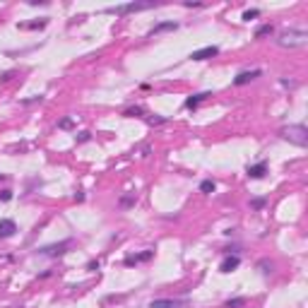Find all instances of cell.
<instances>
[{"label":"cell","mask_w":308,"mask_h":308,"mask_svg":"<svg viewBox=\"0 0 308 308\" xmlns=\"http://www.w3.org/2000/svg\"><path fill=\"white\" fill-rule=\"evenodd\" d=\"M65 248H67V241L60 243V246H48V248H44L41 253L44 255H60V253H65Z\"/></svg>","instance_id":"cell-10"},{"label":"cell","mask_w":308,"mask_h":308,"mask_svg":"<svg viewBox=\"0 0 308 308\" xmlns=\"http://www.w3.org/2000/svg\"><path fill=\"white\" fill-rule=\"evenodd\" d=\"M260 75V70H251V72H241V75L236 77V80H234V85H239V87H241V85H248V82H251V80H255V77Z\"/></svg>","instance_id":"cell-8"},{"label":"cell","mask_w":308,"mask_h":308,"mask_svg":"<svg viewBox=\"0 0 308 308\" xmlns=\"http://www.w3.org/2000/svg\"><path fill=\"white\" fill-rule=\"evenodd\" d=\"M205 97H207V94H195V97H190V99L186 101V106H188V109H193V106H198V104L205 99Z\"/></svg>","instance_id":"cell-13"},{"label":"cell","mask_w":308,"mask_h":308,"mask_svg":"<svg viewBox=\"0 0 308 308\" xmlns=\"http://www.w3.org/2000/svg\"><path fill=\"white\" fill-rule=\"evenodd\" d=\"M265 171H267V164H265V162L248 166V176H251V178H263V176H265Z\"/></svg>","instance_id":"cell-9"},{"label":"cell","mask_w":308,"mask_h":308,"mask_svg":"<svg viewBox=\"0 0 308 308\" xmlns=\"http://www.w3.org/2000/svg\"><path fill=\"white\" fill-rule=\"evenodd\" d=\"M178 24L176 22H164V24H159V27H154L152 34H159V32H166V29H176Z\"/></svg>","instance_id":"cell-12"},{"label":"cell","mask_w":308,"mask_h":308,"mask_svg":"<svg viewBox=\"0 0 308 308\" xmlns=\"http://www.w3.org/2000/svg\"><path fill=\"white\" fill-rule=\"evenodd\" d=\"M183 301H174V298H154L149 308H181Z\"/></svg>","instance_id":"cell-5"},{"label":"cell","mask_w":308,"mask_h":308,"mask_svg":"<svg viewBox=\"0 0 308 308\" xmlns=\"http://www.w3.org/2000/svg\"><path fill=\"white\" fill-rule=\"evenodd\" d=\"M200 190H202V193H212V190H214V181H202V183H200Z\"/></svg>","instance_id":"cell-15"},{"label":"cell","mask_w":308,"mask_h":308,"mask_svg":"<svg viewBox=\"0 0 308 308\" xmlns=\"http://www.w3.org/2000/svg\"><path fill=\"white\" fill-rule=\"evenodd\" d=\"M282 137H284V140H289V142L298 144V147H306V144H308L306 125H289V128H284V130H282Z\"/></svg>","instance_id":"cell-2"},{"label":"cell","mask_w":308,"mask_h":308,"mask_svg":"<svg viewBox=\"0 0 308 308\" xmlns=\"http://www.w3.org/2000/svg\"><path fill=\"white\" fill-rule=\"evenodd\" d=\"M154 8L152 3H128V5H116V8H106V12L111 15H128V12H142Z\"/></svg>","instance_id":"cell-3"},{"label":"cell","mask_w":308,"mask_h":308,"mask_svg":"<svg viewBox=\"0 0 308 308\" xmlns=\"http://www.w3.org/2000/svg\"><path fill=\"white\" fill-rule=\"evenodd\" d=\"M277 44L282 48H301V46L308 44V32H303V29H289V32H284L277 39Z\"/></svg>","instance_id":"cell-1"},{"label":"cell","mask_w":308,"mask_h":308,"mask_svg":"<svg viewBox=\"0 0 308 308\" xmlns=\"http://www.w3.org/2000/svg\"><path fill=\"white\" fill-rule=\"evenodd\" d=\"M260 15V10H246L243 12V20H253V17H258Z\"/></svg>","instance_id":"cell-17"},{"label":"cell","mask_w":308,"mask_h":308,"mask_svg":"<svg viewBox=\"0 0 308 308\" xmlns=\"http://www.w3.org/2000/svg\"><path fill=\"white\" fill-rule=\"evenodd\" d=\"M17 231V224L12 219H0V239H8Z\"/></svg>","instance_id":"cell-6"},{"label":"cell","mask_w":308,"mask_h":308,"mask_svg":"<svg viewBox=\"0 0 308 308\" xmlns=\"http://www.w3.org/2000/svg\"><path fill=\"white\" fill-rule=\"evenodd\" d=\"M217 53H219L217 46H205V48H200V51H193L190 58H193V60H207V58H214Z\"/></svg>","instance_id":"cell-4"},{"label":"cell","mask_w":308,"mask_h":308,"mask_svg":"<svg viewBox=\"0 0 308 308\" xmlns=\"http://www.w3.org/2000/svg\"><path fill=\"white\" fill-rule=\"evenodd\" d=\"M10 198H12V190H3V193H0V200H3V202H8Z\"/></svg>","instance_id":"cell-18"},{"label":"cell","mask_w":308,"mask_h":308,"mask_svg":"<svg viewBox=\"0 0 308 308\" xmlns=\"http://www.w3.org/2000/svg\"><path fill=\"white\" fill-rule=\"evenodd\" d=\"M243 303H246V298L239 296V298H231V301H226V308H241Z\"/></svg>","instance_id":"cell-14"},{"label":"cell","mask_w":308,"mask_h":308,"mask_svg":"<svg viewBox=\"0 0 308 308\" xmlns=\"http://www.w3.org/2000/svg\"><path fill=\"white\" fill-rule=\"evenodd\" d=\"M239 263H241V260H239V255H229V258H224V263L219 265V270L221 272H231V270H236V267H239Z\"/></svg>","instance_id":"cell-7"},{"label":"cell","mask_w":308,"mask_h":308,"mask_svg":"<svg viewBox=\"0 0 308 308\" xmlns=\"http://www.w3.org/2000/svg\"><path fill=\"white\" fill-rule=\"evenodd\" d=\"M0 178H3V174H0Z\"/></svg>","instance_id":"cell-19"},{"label":"cell","mask_w":308,"mask_h":308,"mask_svg":"<svg viewBox=\"0 0 308 308\" xmlns=\"http://www.w3.org/2000/svg\"><path fill=\"white\" fill-rule=\"evenodd\" d=\"M39 27H46V20H39V22H32V24H22V29H39Z\"/></svg>","instance_id":"cell-16"},{"label":"cell","mask_w":308,"mask_h":308,"mask_svg":"<svg viewBox=\"0 0 308 308\" xmlns=\"http://www.w3.org/2000/svg\"><path fill=\"white\" fill-rule=\"evenodd\" d=\"M272 32H275V27H272V24H263V27L255 32V39H260V36H267V34H272Z\"/></svg>","instance_id":"cell-11"}]
</instances>
